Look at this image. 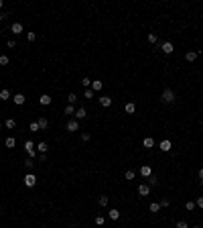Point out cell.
<instances>
[{"instance_id": "cell-46", "label": "cell", "mask_w": 203, "mask_h": 228, "mask_svg": "<svg viewBox=\"0 0 203 228\" xmlns=\"http://www.w3.org/2000/svg\"><path fill=\"white\" fill-rule=\"evenodd\" d=\"M2 6H4V2H2V0H0V8H2Z\"/></svg>"}, {"instance_id": "cell-21", "label": "cell", "mask_w": 203, "mask_h": 228, "mask_svg": "<svg viewBox=\"0 0 203 228\" xmlns=\"http://www.w3.org/2000/svg\"><path fill=\"white\" fill-rule=\"evenodd\" d=\"M148 43H150V45H157V43H159L157 33H148Z\"/></svg>"}, {"instance_id": "cell-40", "label": "cell", "mask_w": 203, "mask_h": 228, "mask_svg": "<svg viewBox=\"0 0 203 228\" xmlns=\"http://www.w3.org/2000/svg\"><path fill=\"white\" fill-rule=\"evenodd\" d=\"M27 39H29V41H31V43H33V41H35V39H37V33H27Z\"/></svg>"}, {"instance_id": "cell-45", "label": "cell", "mask_w": 203, "mask_h": 228, "mask_svg": "<svg viewBox=\"0 0 203 228\" xmlns=\"http://www.w3.org/2000/svg\"><path fill=\"white\" fill-rule=\"evenodd\" d=\"M4 18H6V14H2V12H0V20H4Z\"/></svg>"}, {"instance_id": "cell-10", "label": "cell", "mask_w": 203, "mask_h": 228, "mask_svg": "<svg viewBox=\"0 0 203 228\" xmlns=\"http://www.w3.org/2000/svg\"><path fill=\"white\" fill-rule=\"evenodd\" d=\"M12 100H14V104H16V106H22L27 98H25L22 94H14V96H12Z\"/></svg>"}, {"instance_id": "cell-36", "label": "cell", "mask_w": 203, "mask_h": 228, "mask_svg": "<svg viewBox=\"0 0 203 228\" xmlns=\"http://www.w3.org/2000/svg\"><path fill=\"white\" fill-rule=\"evenodd\" d=\"M8 61H10V59H8L6 55H0V65H8Z\"/></svg>"}, {"instance_id": "cell-34", "label": "cell", "mask_w": 203, "mask_h": 228, "mask_svg": "<svg viewBox=\"0 0 203 228\" xmlns=\"http://www.w3.org/2000/svg\"><path fill=\"white\" fill-rule=\"evenodd\" d=\"M67 100H69V104H75V102H77V96H75V94H69Z\"/></svg>"}, {"instance_id": "cell-17", "label": "cell", "mask_w": 203, "mask_h": 228, "mask_svg": "<svg viewBox=\"0 0 203 228\" xmlns=\"http://www.w3.org/2000/svg\"><path fill=\"white\" fill-rule=\"evenodd\" d=\"M37 151H39V153H47V151H49V145H47L45 140H41L39 145H37Z\"/></svg>"}, {"instance_id": "cell-7", "label": "cell", "mask_w": 203, "mask_h": 228, "mask_svg": "<svg viewBox=\"0 0 203 228\" xmlns=\"http://www.w3.org/2000/svg\"><path fill=\"white\" fill-rule=\"evenodd\" d=\"M10 33H12V35H20V33H22V25H20V23H12V25H10Z\"/></svg>"}, {"instance_id": "cell-23", "label": "cell", "mask_w": 203, "mask_h": 228, "mask_svg": "<svg viewBox=\"0 0 203 228\" xmlns=\"http://www.w3.org/2000/svg\"><path fill=\"white\" fill-rule=\"evenodd\" d=\"M108 218H110V220H118V218H120V212H118V210H110V212H108Z\"/></svg>"}, {"instance_id": "cell-18", "label": "cell", "mask_w": 203, "mask_h": 228, "mask_svg": "<svg viewBox=\"0 0 203 228\" xmlns=\"http://www.w3.org/2000/svg\"><path fill=\"white\" fill-rule=\"evenodd\" d=\"M10 98H12V96H10V90H6V88H4V90H0V100H4V102H6V100H10Z\"/></svg>"}, {"instance_id": "cell-29", "label": "cell", "mask_w": 203, "mask_h": 228, "mask_svg": "<svg viewBox=\"0 0 203 228\" xmlns=\"http://www.w3.org/2000/svg\"><path fill=\"white\" fill-rule=\"evenodd\" d=\"M98 204H100L102 208H106V206H108V196H102V198L98 200Z\"/></svg>"}, {"instance_id": "cell-12", "label": "cell", "mask_w": 203, "mask_h": 228, "mask_svg": "<svg viewBox=\"0 0 203 228\" xmlns=\"http://www.w3.org/2000/svg\"><path fill=\"white\" fill-rule=\"evenodd\" d=\"M199 51H201V49H199ZM199 51H187L185 59H187V61H195V59H197V55H199Z\"/></svg>"}, {"instance_id": "cell-5", "label": "cell", "mask_w": 203, "mask_h": 228, "mask_svg": "<svg viewBox=\"0 0 203 228\" xmlns=\"http://www.w3.org/2000/svg\"><path fill=\"white\" fill-rule=\"evenodd\" d=\"M159 149H161V151H164V153H169V151L173 149V143H171L169 138H164V140H161V143H159Z\"/></svg>"}, {"instance_id": "cell-8", "label": "cell", "mask_w": 203, "mask_h": 228, "mask_svg": "<svg viewBox=\"0 0 203 228\" xmlns=\"http://www.w3.org/2000/svg\"><path fill=\"white\" fill-rule=\"evenodd\" d=\"M140 175H142V177H150V175H152L150 165H142V167H140Z\"/></svg>"}, {"instance_id": "cell-43", "label": "cell", "mask_w": 203, "mask_h": 228, "mask_svg": "<svg viewBox=\"0 0 203 228\" xmlns=\"http://www.w3.org/2000/svg\"><path fill=\"white\" fill-rule=\"evenodd\" d=\"M37 159H39V161H47V153H39Z\"/></svg>"}, {"instance_id": "cell-14", "label": "cell", "mask_w": 203, "mask_h": 228, "mask_svg": "<svg viewBox=\"0 0 203 228\" xmlns=\"http://www.w3.org/2000/svg\"><path fill=\"white\" fill-rule=\"evenodd\" d=\"M25 151H27L29 155H31L33 151H37V149H35V143H33V140H27V143H25Z\"/></svg>"}, {"instance_id": "cell-48", "label": "cell", "mask_w": 203, "mask_h": 228, "mask_svg": "<svg viewBox=\"0 0 203 228\" xmlns=\"http://www.w3.org/2000/svg\"><path fill=\"white\" fill-rule=\"evenodd\" d=\"M193 228H199V226H193Z\"/></svg>"}, {"instance_id": "cell-6", "label": "cell", "mask_w": 203, "mask_h": 228, "mask_svg": "<svg viewBox=\"0 0 203 228\" xmlns=\"http://www.w3.org/2000/svg\"><path fill=\"white\" fill-rule=\"evenodd\" d=\"M65 128H67L69 133H75V131H79V122L73 118V120H69V122H67V126H65Z\"/></svg>"}, {"instance_id": "cell-33", "label": "cell", "mask_w": 203, "mask_h": 228, "mask_svg": "<svg viewBox=\"0 0 203 228\" xmlns=\"http://www.w3.org/2000/svg\"><path fill=\"white\" fill-rule=\"evenodd\" d=\"M104 222H106V218H104L102 214H100V216H96V224H98V226H104Z\"/></svg>"}, {"instance_id": "cell-1", "label": "cell", "mask_w": 203, "mask_h": 228, "mask_svg": "<svg viewBox=\"0 0 203 228\" xmlns=\"http://www.w3.org/2000/svg\"><path fill=\"white\" fill-rule=\"evenodd\" d=\"M161 102H162V104H173V102H175V92L171 90V88L162 90V94H161Z\"/></svg>"}, {"instance_id": "cell-30", "label": "cell", "mask_w": 203, "mask_h": 228, "mask_svg": "<svg viewBox=\"0 0 203 228\" xmlns=\"http://www.w3.org/2000/svg\"><path fill=\"white\" fill-rule=\"evenodd\" d=\"M159 210H161V204H159V202H152V204H150V212H155V214H157Z\"/></svg>"}, {"instance_id": "cell-44", "label": "cell", "mask_w": 203, "mask_h": 228, "mask_svg": "<svg viewBox=\"0 0 203 228\" xmlns=\"http://www.w3.org/2000/svg\"><path fill=\"white\" fill-rule=\"evenodd\" d=\"M199 179H203V167L199 169Z\"/></svg>"}, {"instance_id": "cell-35", "label": "cell", "mask_w": 203, "mask_h": 228, "mask_svg": "<svg viewBox=\"0 0 203 228\" xmlns=\"http://www.w3.org/2000/svg\"><path fill=\"white\" fill-rule=\"evenodd\" d=\"M124 177H126V179H134V171H132V169H128V171L124 173Z\"/></svg>"}, {"instance_id": "cell-31", "label": "cell", "mask_w": 203, "mask_h": 228, "mask_svg": "<svg viewBox=\"0 0 203 228\" xmlns=\"http://www.w3.org/2000/svg\"><path fill=\"white\" fill-rule=\"evenodd\" d=\"M29 131H31V133H37V131H41V128H39V122H31V124H29Z\"/></svg>"}, {"instance_id": "cell-9", "label": "cell", "mask_w": 203, "mask_h": 228, "mask_svg": "<svg viewBox=\"0 0 203 228\" xmlns=\"http://www.w3.org/2000/svg\"><path fill=\"white\" fill-rule=\"evenodd\" d=\"M73 116H75V120H83V118L87 116V112H85V108H77Z\"/></svg>"}, {"instance_id": "cell-11", "label": "cell", "mask_w": 203, "mask_h": 228, "mask_svg": "<svg viewBox=\"0 0 203 228\" xmlns=\"http://www.w3.org/2000/svg\"><path fill=\"white\" fill-rule=\"evenodd\" d=\"M100 104H102L104 108H110V106H112V98H110V96H102V98H100Z\"/></svg>"}, {"instance_id": "cell-13", "label": "cell", "mask_w": 203, "mask_h": 228, "mask_svg": "<svg viewBox=\"0 0 203 228\" xmlns=\"http://www.w3.org/2000/svg\"><path fill=\"white\" fill-rule=\"evenodd\" d=\"M75 110H77V108H75V104H67V106H65V114H67V116H73V114H75Z\"/></svg>"}, {"instance_id": "cell-39", "label": "cell", "mask_w": 203, "mask_h": 228, "mask_svg": "<svg viewBox=\"0 0 203 228\" xmlns=\"http://www.w3.org/2000/svg\"><path fill=\"white\" fill-rule=\"evenodd\" d=\"M195 206H197V208H203V196H199V198L195 200Z\"/></svg>"}, {"instance_id": "cell-25", "label": "cell", "mask_w": 203, "mask_h": 228, "mask_svg": "<svg viewBox=\"0 0 203 228\" xmlns=\"http://www.w3.org/2000/svg\"><path fill=\"white\" fill-rule=\"evenodd\" d=\"M37 122H39V128H41V131H43V128H47V126H49V120H47V118H39V120H37Z\"/></svg>"}, {"instance_id": "cell-47", "label": "cell", "mask_w": 203, "mask_h": 228, "mask_svg": "<svg viewBox=\"0 0 203 228\" xmlns=\"http://www.w3.org/2000/svg\"><path fill=\"white\" fill-rule=\"evenodd\" d=\"M0 128H2V122H0Z\"/></svg>"}, {"instance_id": "cell-4", "label": "cell", "mask_w": 203, "mask_h": 228, "mask_svg": "<svg viewBox=\"0 0 203 228\" xmlns=\"http://www.w3.org/2000/svg\"><path fill=\"white\" fill-rule=\"evenodd\" d=\"M161 51L164 53V55H171V53L175 51V47H173V43H171V41H164V43L161 45Z\"/></svg>"}, {"instance_id": "cell-15", "label": "cell", "mask_w": 203, "mask_h": 228, "mask_svg": "<svg viewBox=\"0 0 203 228\" xmlns=\"http://www.w3.org/2000/svg\"><path fill=\"white\" fill-rule=\"evenodd\" d=\"M39 102L43 104V106H49V104H51V96H49V94H43V96L39 98Z\"/></svg>"}, {"instance_id": "cell-37", "label": "cell", "mask_w": 203, "mask_h": 228, "mask_svg": "<svg viewBox=\"0 0 203 228\" xmlns=\"http://www.w3.org/2000/svg\"><path fill=\"white\" fill-rule=\"evenodd\" d=\"M89 138H91V135H89V133H81V140H83V143H87Z\"/></svg>"}, {"instance_id": "cell-2", "label": "cell", "mask_w": 203, "mask_h": 228, "mask_svg": "<svg viewBox=\"0 0 203 228\" xmlns=\"http://www.w3.org/2000/svg\"><path fill=\"white\" fill-rule=\"evenodd\" d=\"M25 185H27V187H35V185H37V175H35V173H27Z\"/></svg>"}, {"instance_id": "cell-19", "label": "cell", "mask_w": 203, "mask_h": 228, "mask_svg": "<svg viewBox=\"0 0 203 228\" xmlns=\"http://www.w3.org/2000/svg\"><path fill=\"white\" fill-rule=\"evenodd\" d=\"M124 110H126V114H134V110H136V106H134V102H128V104L124 106Z\"/></svg>"}, {"instance_id": "cell-41", "label": "cell", "mask_w": 203, "mask_h": 228, "mask_svg": "<svg viewBox=\"0 0 203 228\" xmlns=\"http://www.w3.org/2000/svg\"><path fill=\"white\" fill-rule=\"evenodd\" d=\"M185 208H187L189 212H191V210H195V202H187V204H185Z\"/></svg>"}, {"instance_id": "cell-26", "label": "cell", "mask_w": 203, "mask_h": 228, "mask_svg": "<svg viewBox=\"0 0 203 228\" xmlns=\"http://www.w3.org/2000/svg\"><path fill=\"white\" fill-rule=\"evenodd\" d=\"M146 181H148V185H150V187H155V185H159V179H157L155 175H150V177H146Z\"/></svg>"}, {"instance_id": "cell-16", "label": "cell", "mask_w": 203, "mask_h": 228, "mask_svg": "<svg viewBox=\"0 0 203 228\" xmlns=\"http://www.w3.org/2000/svg\"><path fill=\"white\" fill-rule=\"evenodd\" d=\"M91 90H93V92H100V90H102V80H91Z\"/></svg>"}, {"instance_id": "cell-42", "label": "cell", "mask_w": 203, "mask_h": 228, "mask_svg": "<svg viewBox=\"0 0 203 228\" xmlns=\"http://www.w3.org/2000/svg\"><path fill=\"white\" fill-rule=\"evenodd\" d=\"M175 228H189L187 226V222H185V220H179V222H177V226Z\"/></svg>"}, {"instance_id": "cell-32", "label": "cell", "mask_w": 203, "mask_h": 228, "mask_svg": "<svg viewBox=\"0 0 203 228\" xmlns=\"http://www.w3.org/2000/svg\"><path fill=\"white\" fill-rule=\"evenodd\" d=\"M83 98H87V100H91V98H93V90H91V88H87V90L83 92Z\"/></svg>"}, {"instance_id": "cell-22", "label": "cell", "mask_w": 203, "mask_h": 228, "mask_svg": "<svg viewBox=\"0 0 203 228\" xmlns=\"http://www.w3.org/2000/svg\"><path fill=\"white\" fill-rule=\"evenodd\" d=\"M4 126H6V128H14V126H16V120H14V118H6V120H4Z\"/></svg>"}, {"instance_id": "cell-20", "label": "cell", "mask_w": 203, "mask_h": 228, "mask_svg": "<svg viewBox=\"0 0 203 228\" xmlns=\"http://www.w3.org/2000/svg\"><path fill=\"white\" fill-rule=\"evenodd\" d=\"M25 167H27V169H29V173H31V171L35 169V159H31V157H29V159L25 161Z\"/></svg>"}, {"instance_id": "cell-38", "label": "cell", "mask_w": 203, "mask_h": 228, "mask_svg": "<svg viewBox=\"0 0 203 228\" xmlns=\"http://www.w3.org/2000/svg\"><path fill=\"white\" fill-rule=\"evenodd\" d=\"M159 204H161V208H166V206H169L171 202H169L166 198H161V202H159Z\"/></svg>"}, {"instance_id": "cell-3", "label": "cell", "mask_w": 203, "mask_h": 228, "mask_svg": "<svg viewBox=\"0 0 203 228\" xmlns=\"http://www.w3.org/2000/svg\"><path fill=\"white\" fill-rule=\"evenodd\" d=\"M138 196H142V198H144V196H150V185H148V183H140V185H138Z\"/></svg>"}, {"instance_id": "cell-28", "label": "cell", "mask_w": 203, "mask_h": 228, "mask_svg": "<svg viewBox=\"0 0 203 228\" xmlns=\"http://www.w3.org/2000/svg\"><path fill=\"white\" fill-rule=\"evenodd\" d=\"M4 145H6L8 149H12V147L16 145V140H14V138H12V137H8V138H6V140H4Z\"/></svg>"}, {"instance_id": "cell-27", "label": "cell", "mask_w": 203, "mask_h": 228, "mask_svg": "<svg viewBox=\"0 0 203 228\" xmlns=\"http://www.w3.org/2000/svg\"><path fill=\"white\" fill-rule=\"evenodd\" d=\"M81 86H83V90L91 88V80H89V78H83V80H81Z\"/></svg>"}, {"instance_id": "cell-24", "label": "cell", "mask_w": 203, "mask_h": 228, "mask_svg": "<svg viewBox=\"0 0 203 228\" xmlns=\"http://www.w3.org/2000/svg\"><path fill=\"white\" fill-rule=\"evenodd\" d=\"M142 145H144L146 149H152V147H155V140H152V138H150V137H146V138H144V140H142Z\"/></svg>"}]
</instances>
